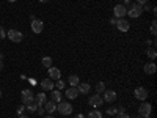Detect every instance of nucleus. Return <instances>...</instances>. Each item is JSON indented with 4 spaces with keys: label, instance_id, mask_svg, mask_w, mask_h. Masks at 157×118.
Here are the masks:
<instances>
[{
    "label": "nucleus",
    "instance_id": "f257e3e1",
    "mask_svg": "<svg viewBox=\"0 0 157 118\" xmlns=\"http://www.w3.org/2000/svg\"><path fill=\"white\" fill-rule=\"evenodd\" d=\"M141 13H143V6L138 5V3H134V5H130V6L127 8V16H129V18H132V19L140 18V16H141Z\"/></svg>",
    "mask_w": 157,
    "mask_h": 118
},
{
    "label": "nucleus",
    "instance_id": "f03ea898",
    "mask_svg": "<svg viewBox=\"0 0 157 118\" xmlns=\"http://www.w3.org/2000/svg\"><path fill=\"white\" fill-rule=\"evenodd\" d=\"M57 112H60L61 115H71L72 113V106L66 101H60L57 104Z\"/></svg>",
    "mask_w": 157,
    "mask_h": 118
},
{
    "label": "nucleus",
    "instance_id": "7ed1b4c3",
    "mask_svg": "<svg viewBox=\"0 0 157 118\" xmlns=\"http://www.w3.org/2000/svg\"><path fill=\"white\" fill-rule=\"evenodd\" d=\"M151 112H152V106H151V104H149L148 101H141L140 107H138V113H140V116H149Z\"/></svg>",
    "mask_w": 157,
    "mask_h": 118
},
{
    "label": "nucleus",
    "instance_id": "20e7f679",
    "mask_svg": "<svg viewBox=\"0 0 157 118\" xmlns=\"http://www.w3.org/2000/svg\"><path fill=\"white\" fill-rule=\"evenodd\" d=\"M21 98H22V104L24 106H29L30 102L35 101V95H33V91L32 90H22V93H21Z\"/></svg>",
    "mask_w": 157,
    "mask_h": 118
},
{
    "label": "nucleus",
    "instance_id": "39448f33",
    "mask_svg": "<svg viewBox=\"0 0 157 118\" xmlns=\"http://www.w3.org/2000/svg\"><path fill=\"white\" fill-rule=\"evenodd\" d=\"M6 36L11 39L13 43H21L22 39H24V35H22V32H19V30H14V29H11V30L6 33Z\"/></svg>",
    "mask_w": 157,
    "mask_h": 118
},
{
    "label": "nucleus",
    "instance_id": "423d86ee",
    "mask_svg": "<svg viewBox=\"0 0 157 118\" xmlns=\"http://www.w3.org/2000/svg\"><path fill=\"white\" fill-rule=\"evenodd\" d=\"M115 27L120 30V32H127L129 29H130V24H129V21H126L124 18H121V19H116V24H115Z\"/></svg>",
    "mask_w": 157,
    "mask_h": 118
},
{
    "label": "nucleus",
    "instance_id": "0eeeda50",
    "mask_svg": "<svg viewBox=\"0 0 157 118\" xmlns=\"http://www.w3.org/2000/svg\"><path fill=\"white\" fill-rule=\"evenodd\" d=\"M134 96L138 99V101H146L148 99V90L143 88V87H138L134 90Z\"/></svg>",
    "mask_w": 157,
    "mask_h": 118
},
{
    "label": "nucleus",
    "instance_id": "6e6552de",
    "mask_svg": "<svg viewBox=\"0 0 157 118\" xmlns=\"http://www.w3.org/2000/svg\"><path fill=\"white\" fill-rule=\"evenodd\" d=\"M88 102H90V106H91V107L99 109V107L102 106V104H104V99H102V96H101V95H98V93H96V95H93V96L90 98V101H88Z\"/></svg>",
    "mask_w": 157,
    "mask_h": 118
},
{
    "label": "nucleus",
    "instance_id": "1a4fd4ad",
    "mask_svg": "<svg viewBox=\"0 0 157 118\" xmlns=\"http://www.w3.org/2000/svg\"><path fill=\"white\" fill-rule=\"evenodd\" d=\"M113 14H115V18L116 19H121V18H124L126 14H127V8L124 6V5H116L115 8H113Z\"/></svg>",
    "mask_w": 157,
    "mask_h": 118
},
{
    "label": "nucleus",
    "instance_id": "9d476101",
    "mask_svg": "<svg viewBox=\"0 0 157 118\" xmlns=\"http://www.w3.org/2000/svg\"><path fill=\"white\" fill-rule=\"evenodd\" d=\"M32 30H33V33H41V32L44 30V24H43V21L33 19V21H32Z\"/></svg>",
    "mask_w": 157,
    "mask_h": 118
},
{
    "label": "nucleus",
    "instance_id": "9b49d317",
    "mask_svg": "<svg viewBox=\"0 0 157 118\" xmlns=\"http://www.w3.org/2000/svg\"><path fill=\"white\" fill-rule=\"evenodd\" d=\"M102 99H104V102H113V101H116V93H115L113 90H107L105 88Z\"/></svg>",
    "mask_w": 157,
    "mask_h": 118
},
{
    "label": "nucleus",
    "instance_id": "f8f14e48",
    "mask_svg": "<svg viewBox=\"0 0 157 118\" xmlns=\"http://www.w3.org/2000/svg\"><path fill=\"white\" fill-rule=\"evenodd\" d=\"M60 77H61V73H60L58 68H54V66L49 68V79H52V81H58Z\"/></svg>",
    "mask_w": 157,
    "mask_h": 118
},
{
    "label": "nucleus",
    "instance_id": "ddd939ff",
    "mask_svg": "<svg viewBox=\"0 0 157 118\" xmlns=\"http://www.w3.org/2000/svg\"><path fill=\"white\" fill-rule=\"evenodd\" d=\"M41 88L44 91H52L55 88V85H54V82H52V79H44V81L41 82Z\"/></svg>",
    "mask_w": 157,
    "mask_h": 118
},
{
    "label": "nucleus",
    "instance_id": "4468645a",
    "mask_svg": "<svg viewBox=\"0 0 157 118\" xmlns=\"http://www.w3.org/2000/svg\"><path fill=\"white\" fill-rule=\"evenodd\" d=\"M64 95H66V98H68V99H75L80 93H78L77 87H71V88H68V90H66V93H64Z\"/></svg>",
    "mask_w": 157,
    "mask_h": 118
},
{
    "label": "nucleus",
    "instance_id": "2eb2a0df",
    "mask_svg": "<svg viewBox=\"0 0 157 118\" xmlns=\"http://www.w3.org/2000/svg\"><path fill=\"white\" fill-rule=\"evenodd\" d=\"M44 110L50 115V113H54V112H57V104L55 102H52V101H46V104H44Z\"/></svg>",
    "mask_w": 157,
    "mask_h": 118
},
{
    "label": "nucleus",
    "instance_id": "dca6fc26",
    "mask_svg": "<svg viewBox=\"0 0 157 118\" xmlns=\"http://www.w3.org/2000/svg\"><path fill=\"white\" fill-rule=\"evenodd\" d=\"M143 71H145L146 74L152 76L155 71H157V66H155V63H146L145 66H143Z\"/></svg>",
    "mask_w": 157,
    "mask_h": 118
},
{
    "label": "nucleus",
    "instance_id": "f3484780",
    "mask_svg": "<svg viewBox=\"0 0 157 118\" xmlns=\"http://www.w3.org/2000/svg\"><path fill=\"white\" fill-rule=\"evenodd\" d=\"M50 101L55 102V104H58V102L61 101V93H60V90H52V91H50Z\"/></svg>",
    "mask_w": 157,
    "mask_h": 118
},
{
    "label": "nucleus",
    "instance_id": "a211bd4d",
    "mask_svg": "<svg viewBox=\"0 0 157 118\" xmlns=\"http://www.w3.org/2000/svg\"><path fill=\"white\" fill-rule=\"evenodd\" d=\"M46 101H47V99H46V95H44V93H38V95L35 96V102L38 104V107H41L43 104H46Z\"/></svg>",
    "mask_w": 157,
    "mask_h": 118
},
{
    "label": "nucleus",
    "instance_id": "6ab92c4d",
    "mask_svg": "<svg viewBox=\"0 0 157 118\" xmlns=\"http://www.w3.org/2000/svg\"><path fill=\"white\" fill-rule=\"evenodd\" d=\"M68 82H69V85H71V87H77L78 84H80V79H78V76L71 74V76L68 77Z\"/></svg>",
    "mask_w": 157,
    "mask_h": 118
},
{
    "label": "nucleus",
    "instance_id": "aec40b11",
    "mask_svg": "<svg viewBox=\"0 0 157 118\" xmlns=\"http://www.w3.org/2000/svg\"><path fill=\"white\" fill-rule=\"evenodd\" d=\"M90 84H78L77 85V90H78V93H83V95H86L88 91H90Z\"/></svg>",
    "mask_w": 157,
    "mask_h": 118
},
{
    "label": "nucleus",
    "instance_id": "412c9836",
    "mask_svg": "<svg viewBox=\"0 0 157 118\" xmlns=\"http://www.w3.org/2000/svg\"><path fill=\"white\" fill-rule=\"evenodd\" d=\"M41 63H43V66H46V68L49 69V68L52 66V58H50V57H43Z\"/></svg>",
    "mask_w": 157,
    "mask_h": 118
},
{
    "label": "nucleus",
    "instance_id": "4be33fe9",
    "mask_svg": "<svg viewBox=\"0 0 157 118\" xmlns=\"http://www.w3.org/2000/svg\"><path fill=\"white\" fill-rule=\"evenodd\" d=\"M104 91H105V84H104V82H98V85H96V93L101 95V93H104Z\"/></svg>",
    "mask_w": 157,
    "mask_h": 118
},
{
    "label": "nucleus",
    "instance_id": "5701e85b",
    "mask_svg": "<svg viewBox=\"0 0 157 118\" xmlns=\"http://www.w3.org/2000/svg\"><path fill=\"white\" fill-rule=\"evenodd\" d=\"M146 54H148V57H149L151 60H154V58L157 57V52H155V49H154V47H149V49L146 50Z\"/></svg>",
    "mask_w": 157,
    "mask_h": 118
},
{
    "label": "nucleus",
    "instance_id": "b1692460",
    "mask_svg": "<svg viewBox=\"0 0 157 118\" xmlns=\"http://www.w3.org/2000/svg\"><path fill=\"white\" fill-rule=\"evenodd\" d=\"M88 118H102V113L99 110H91L88 113Z\"/></svg>",
    "mask_w": 157,
    "mask_h": 118
},
{
    "label": "nucleus",
    "instance_id": "393cba45",
    "mask_svg": "<svg viewBox=\"0 0 157 118\" xmlns=\"http://www.w3.org/2000/svg\"><path fill=\"white\" fill-rule=\"evenodd\" d=\"M27 109H29V112H32V113H35L36 110H38V104L33 101V102H30L29 106H27Z\"/></svg>",
    "mask_w": 157,
    "mask_h": 118
},
{
    "label": "nucleus",
    "instance_id": "a878e982",
    "mask_svg": "<svg viewBox=\"0 0 157 118\" xmlns=\"http://www.w3.org/2000/svg\"><path fill=\"white\" fill-rule=\"evenodd\" d=\"M54 85H55V88H57V90H63V88H64V82L61 81V79H58V81H57Z\"/></svg>",
    "mask_w": 157,
    "mask_h": 118
},
{
    "label": "nucleus",
    "instance_id": "bb28decb",
    "mask_svg": "<svg viewBox=\"0 0 157 118\" xmlns=\"http://www.w3.org/2000/svg\"><path fill=\"white\" fill-rule=\"evenodd\" d=\"M151 35H157V22L155 21H152V24H151Z\"/></svg>",
    "mask_w": 157,
    "mask_h": 118
},
{
    "label": "nucleus",
    "instance_id": "cd10ccee",
    "mask_svg": "<svg viewBox=\"0 0 157 118\" xmlns=\"http://www.w3.org/2000/svg\"><path fill=\"white\" fill-rule=\"evenodd\" d=\"M118 113V107H109L107 109V115H116Z\"/></svg>",
    "mask_w": 157,
    "mask_h": 118
},
{
    "label": "nucleus",
    "instance_id": "c85d7f7f",
    "mask_svg": "<svg viewBox=\"0 0 157 118\" xmlns=\"http://www.w3.org/2000/svg\"><path fill=\"white\" fill-rule=\"evenodd\" d=\"M116 118H130L126 112H120V113H116Z\"/></svg>",
    "mask_w": 157,
    "mask_h": 118
},
{
    "label": "nucleus",
    "instance_id": "c756f323",
    "mask_svg": "<svg viewBox=\"0 0 157 118\" xmlns=\"http://www.w3.org/2000/svg\"><path fill=\"white\" fill-rule=\"evenodd\" d=\"M6 36V33H5V30H3V27H2V25H0V39H3Z\"/></svg>",
    "mask_w": 157,
    "mask_h": 118
},
{
    "label": "nucleus",
    "instance_id": "7c9ffc66",
    "mask_svg": "<svg viewBox=\"0 0 157 118\" xmlns=\"http://www.w3.org/2000/svg\"><path fill=\"white\" fill-rule=\"evenodd\" d=\"M24 110H25V106H24V104H22V106L17 109V115H24Z\"/></svg>",
    "mask_w": 157,
    "mask_h": 118
},
{
    "label": "nucleus",
    "instance_id": "2f4dec72",
    "mask_svg": "<svg viewBox=\"0 0 157 118\" xmlns=\"http://www.w3.org/2000/svg\"><path fill=\"white\" fill-rule=\"evenodd\" d=\"M135 3H138V5L143 6V5H146V3H148V0H135Z\"/></svg>",
    "mask_w": 157,
    "mask_h": 118
},
{
    "label": "nucleus",
    "instance_id": "473e14b6",
    "mask_svg": "<svg viewBox=\"0 0 157 118\" xmlns=\"http://www.w3.org/2000/svg\"><path fill=\"white\" fill-rule=\"evenodd\" d=\"M36 112H38L39 115H44V113H46V110H44V109H41V107H38V110H36Z\"/></svg>",
    "mask_w": 157,
    "mask_h": 118
},
{
    "label": "nucleus",
    "instance_id": "72a5a7b5",
    "mask_svg": "<svg viewBox=\"0 0 157 118\" xmlns=\"http://www.w3.org/2000/svg\"><path fill=\"white\" fill-rule=\"evenodd\" d=\"M110 24H112V25H115V24H116V18H113V19H110Z\"/></svg>",
    "mask_w": 157,
    "mask_h": 118
},
{
    "label": "nucleus",
    "instance_id": "f704fd0d",
    "mask_svg": "<svg viewBox=\"0 0 157 118\" xmlns=\"http://www.w3.org/2000/svg\"><path fill=\"white\" fill-rule=\"evenodd\" d=\"M75 118H85V116H83V113H77V115H75Z\"/></svg>",
    "mask_w": 157,
    "mask_h": 118
},
{
    "label": "nucleus",
    "instance_id": "c9c22d12",
    "mask_svg": "<svg viewBox=\"0 0 157 118\" xmlns=\"http://www.w3.org/2000/svg\"><path fill=\"white\" fill-rule=\"evenodd\" d=\"M126 5H130V0H124V6Z\"/></svg>",
    "mask_w": 157,
    "mask_h": 118
},
{
    "label": "nucleus",
    "instance_id": "e433bc0d",
    "mask_svg": "<svg viewBox=\"0 0 157 118\" xmlns=\"http://www.w3.org/2000/svg\"><path fill=\"white\" fill-rule=\"evenodd\" d=\"M2 68H3V61H2V60H0V69H2Z\"/></svg>",
    "mask_w": 157,
    "mask_h": 118
},
{
    "label": "nucleus",
    "instance_id": "4c0bfd02",
    "mask_svg": "<svg viewBox=\"0 0 157 118\" xmlns=\"http://www.w3.org/2000/svg\"><path fill=\"white\" fill-rule=\"evenodd\" d=\"M19 118H29L27 115H19Z\"/></svg>",
    "mask_w": 157,
    "mask_h": 118
},
{
    "label": "nucleus",
    "instance_id": "58836bf2",
    "mask_svg": "<svg viewBox=\"0 0 157 118\" xmlns=\"http://www.w3.org/2000/svg\"><path fill=\"white\" fill-rule=\"evenodd\" d=\"M0 60H3V54H2V52H0Z\"/></svg>",
    "mask_w": 157,
    "mask_h": 118
},
{
    "label": "nucleus",
    "instance_id": "ea45409f",
    "mask_svg": "<svg viewBox=\"0 0 157 118\" xmlns=\"http://www.w3.org/2000/svg\"><path fill=\"white\" fill-rule=\"evenodd\" d=\"M39 2H41V3H46V2H47V0H39Z\"/></svg>",
    "mask_w": 157,
    "mask_h": 118
},
{
    "label": "nucleus",
    "instance_id": "a19ab883",
    "mask_svg": "<svg viewBox=\"0 0 157 118\" xmlns=\"http://www.w3.org/2000/svg\"><path fill=\"white\" fill-rule=\"evenodd\" d=\"M44 118H54V116H52V115H47V116H44Z\"/></svg>",
    "mask_w": 157,
    "mask_h": 118
},
{
    "label": "nucleus",
    "instance_id": "79ce46f5",
    "mask_svg": "<svg viewBox=\"0 0 157 118\" xmlns=\"http://www.w3.org/2000/svg\"><path fill=\"white\" fill-rule=\"evenodd\" d=\"M8 2H11V3H13V2H16V0H8Z\"/></svg>",
    "mask_w": 157,
    "mask_h": 118
},
{
    "label": "nucleus",
    "instance_id": "37998d69",
    "mask_svg": "<svg viewBox=\"0 0 157 118\" xmlns=\"http://www.w3.org/2000/svg\"><path fill=\"white\" fill-rule=\"evenodd\" d=\"M0 98H2V90H0Z\"/></svg>",
    "mask_w": 157,
    "mask_h": 118
},
{
    "label": "nucleus",
    "instance_id": "c03bdc74",
    "mask_svg": "<svg viewBox=\"0 0 157 118\" xmlns=\"http://www.w3.org/2000/svg\"><path fill=\"white\" fill-rule=\"evenodd\" d=\"M143 118H151V116H143Z\"/></svg>",
    "mask_w": 157,
    "mask_h": 118
},
{
    "label": "nucleus",
    "instance_id": "a18cd8bd",
    "mask_svg": "<svg viewBox=\"0 0 157 118\" xmlns=\"http://www.w3.org/2000/svg\"><path fill=\"white\" fill-rule=\"evenodd\" d=\"M137 118H143V116H137Z\"/></svg>",
    "mask_w": 157,
    "mask_h": 118
},
{
    "label": "nucleus",
    "instance_id": "49530a36",
    "mask_svg": "<svg viewBox=\"0 0 157 118\" xmlns=\"http://www.w3.org/2000/svg\"><path fill=\"white\" fill-rule=\"evenodd\" d=\"M130 2H135V0H130Z\"/></svg>",
    "mask_w": 157,
    "mask_h": 118
}]
</instances>
